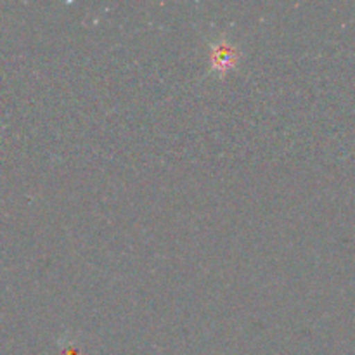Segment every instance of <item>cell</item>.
<instances>
[{"label": "cell", "mask_w": 355, "mask_h": 355, "mask_svg": "<svg viewBox=\"0 0 355 355\" xmlns=\"http://www.w3.org/2000/svg\"><path fill=\"white\" fill-rule=\"evenodd\" d=\"M236 59H238L236 51L224 40L211 45V61H214V68L218 75H224L225 71H229V68L236 66Z\"/></svg>", "instance_id": "obj_1"}]
</instances>
